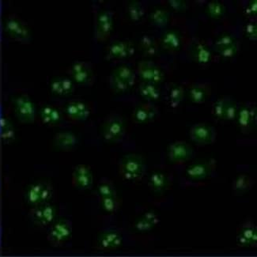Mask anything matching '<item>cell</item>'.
Segmentation results:
<instances>
[{
	"label": "cell",
	"mask_w": 257,
	"mask_h": 257,
	"mask_svg": "<svg viewBox=\"0 0 257 257\" xmlns=\"http://www.w3.org/2000/svg\"><path fill=\"white\" fill-rule=\"evenodd\" d=\"M168 4L174 12L177 13H184L188 9V4L184 0H169Z\"/></svg>",
	"instance_id": "obj_34"
},
{
	"label": "cell",
	"mask_w": 257,
	"mask_h": 257,
	"mask_svg": "<svg viewBox=\"0 0 257 257\" xmlns=\"http://www.w3.org/2000/svg\"><path fill=\"white\" fill-rule=\"evenodd\" d=\"M65 112L70 119L76 121H84L90 115V109L88 104L83 101H72L67 103Z\"/></svg>",
	"instance_id": "obj_13"
},
{
	"label": "cell",
	"mask_w": 257,
	"mask_h": 257,
	"mask_svg": "<svg viewBox=\"0 0 257 257\" xmlns=\"http://www.w3.org/2000/svg\"><path fill=\"white\" fill-rule=\"evenodd\" d=\"M188 98L195 104L205 102L207 97V90L205 86L201 84H194L188 89Z\"/></svg>",
	"instance_id": "obj_22"
},
{
	"label": "cell",
	"mask_w": 257,
	"mask_h": 257,
	"mask_svg": "<svg viewBox=\"0 0 257 257\" xmlns=\"http://www.w3.org/2000/svg\"><path fill=\"white\" fill-rule=\"evenodd\" d=\"M103 208L105 211H113L114 208L116 207V202L114 197H104L102 198V201H101Z\"/></svg>",
	"instance_id": "obj_39"
},
{
	"label": "cell",
	"mask_w": 257,
	"mask_h": 257,
	"mask_svg": "<svg viewBox=\"0 0 257 257\" xmlns=\"http://www.w3.org/2000/svg\"><path fill=\"white\" fill-rule=\"evenodd\" d=\"M256 107L250 106L248 104H242L237 108V124L240 130L244 133H248L253 128L256 123Z\"/></svg>",
	"instance_id": "obj_10"
},
{
	"label": "cell",
	"mask_w": 257,
	"mask_h": 257,
	"mask_svg": "<svg viewBox=\"0 0 257 257\" xmlns=\"http://www.w3.org/2000/svg\"><path fill=\"white\" fill-rule=\"evenodd\" d=\"M98 193L101 197H114L115 190L113 187L109 183L104 182L100 184L98 186Z\"/></svg>",
	"instance_id": "obj_35"
},
{
	"label": "cell",
	"mask_w": 257,
	"mask_h": 257,
	"mask_svg": "<svg viewBox=\"0 0 257 257\" xmlns=\"http://www.w3.org/2000/svg\"><path fill=\"white\" fill-rule=\"evenodd\" d=\"M159 114V111L150 103H141L133 110V120L136 123L144 124L154 121Z\"/></svg>",
	"instance_id": "obj_11"
},
{
	"label": "cell",
	"mask_w": 257,
	"mask_h": 257,
	"mask_svg": "<svg viewBox=\"0 0 257 257\" xmlns=\"http://www.w3.org/2000/svg\"><path fill=\"white\" fill-rule=\"evenodd\" d=\"M2 12H3L2 2H1V1H0V16H1V15H2Z\"/></svg>",
	"instance_id": "obj_44"
},
{
	"label": "cell",
	"mask_w": 257,
	"mask_h": 257,
	"mask_svg": "<svg viewBox=\"0 0 257 257\" xmlns=\"http://www.w3.org/2000/svg\"><path fill=\"white\" fill-rule=\"evenodd\" d=\"M237 51H238V47H237V44H235V45H230V46L218 49L216 52H218L220 56H222L223 58L230 59L236 56V55L237 54Z\"/></svg>",
	"instance_id": "obj_32"
},
{
	"label": "cell",
	"mask_w": 257,
	"mask_h": 257,
	"mask_svg": "<svg viewBox=\"0 0 257 257\" xmlns=\"http://www.w3.org/2000/svg\"><path fill=\"white\" fill-rule=\"evenodd\" d=\"M225 97L218 98L213 104L212 114L218 119H224L225 112Z\"/></svg>",
	"instance_id": "obj_31"
},
{
	"label": "cell",
	"mask_w": 257,
	"mask_h": 257,
	"mask_svg": "<svg viewBox=\"0 0 257 257\" xmlns=\"http://www.w3.org/2000/svg\"><path fill=\"white\" fill-rule=\"evenodd\" d=\"M161 45L165 50L169 52H177L181 49V35L176 30H167L162 34Z\"/></svg>",
	"instance_id": "obj_17"
},
{
	"label": "cell",
	"mask_w": 257,
	"mask_h": 257,
	"mask_svg": "<svg viewBox=\"0 0 257 257\" xmlns=\"http://www.w3.org/2000/svg\"><path fill=\"white\" fill-rule=\"evenodd\" d=\"M41 117L44 123L53 126L60 123L62 115L58 108L52 104H46L41 109Z\"/></svg>",
	"instance_id": "obj_18"
},
{
	"label": "cell",
	"mask_w": 257,
	"mask_h": 257,
	"mask_svg": "<svg viewBox=\"0 0 257 257\" xmlns=\"http://www.w3.org/2000/svg\"><path fill=\"white\" fill-rule=\"evenodd\" d=\"M73 182L78 188L82 189L89 188L93 184V173L89 166L78 165L73 171Z\"/></svg>",
	"instance_id": "obj_15"
},
{
	"label": "cell",
	"mask_w": 257,
	"mask_h": 257,
	"mask_svg": "<svg viewBox=\"0 0 257 257\" xmlns=\"http://www.w3.org/2000/svg\"><path fill=\"white\" fill-rule=\"evenodd\" d=\"M235 44H237V40L233 34H229V33H223V34L218 36L217 39L214 41V48L215 50H218V49L230 46V45H235Z\"/></svg>",
	"instance_id": "obj_28"
},
{
	"label": "cell",
	"mask_w": 257,
	"mask_h": 257,
	"mask_svg": "<svg viewBox=\"0 0 257 257\" xmlns=\"http://www.w3.org/2000/svg\"><path fill=\"white\" fill-rule=\"evenodd\" d=\"M139 93L144 100L158 101L161 97V91L158 85L142 82L139 86Z\"/></svg>",
	"instance_id": "obj_20"
},
{
	"label": "cell",
	"mask_w": 257,
	"mask_h": 257,
	"mask_svg": "<svg viewBox=\"0 0 257 257\" xmlns=\"http://www.w3.org/2000/svg\"><path fill=\"white\" fill-rule=\"evenodd\" d=\"M50 90L54 95L67 97L71 95L75 91V83L71 78L56 77L51 81Z\"/></svg>",
	"instance_id": "obj_14"
},
{
	"label": "cell",
	"mask_w": 257,
	"mask_h": 257,
	"mask_svg": "<svg viewBox=\"0 0 257 257\" xmlns=\"http://www.w3.org/2000/svg\"><path fill=\"white\" fill-rule=\"evenodd\" d=\"M76 136L71 132L59 133L55 138V144L60 149L67 150L72 148L76 144Z\"/></svg>",
	"instance_id": "obj_23"
},
{
	"label": "cell",
	"mask_w": 257,
	"mask_h": 257,
	"mask_svg": "<svg viewBox=\"0 0 257 257\" xmlns=\"http://www.w3.org/2000/svg\"><path fill=\"white\" fill-rule=\"evenodd\" d=\"M237 103L233 99L225 97V112H224V120H233L236 119L237 113Z\"/></svg>",
	"instance_id": "obj_29"
},
{
	"label": "cell",
	"mask_w": 257,
	"mask_h": 257,
	"mask_svg": "<svg viewBox=\"0 0 257 257\" xmlns=\"http://www.w3.org/2000/svg\"><path fill=\"white\" fill-rule=\"evenodd\" d=\"M113 15L109 11L102 10L97 13L94 27V38L99 42L106 41L113 30Z\"/></svg>",
	"instance_id": "obj_5"
},
{
	"label": "cell",
	"mask_w": 257,
	"mask_h": 257,
	"mask_svg": "<svg viewBox=\"0 0 257 257\" xmlns=\"http://www.w3.org/2000/svg\"><path fill=\"white\" fill-rule=\"evenodd\" d=\"M137 74L142 82L159 85L164 82L165 73L151 60H141L137 64Z\"/></svg>",
	"instance_id": "obj_4"
},
{
	"label": "cell",
	"mask_w": 257,
	"mask_h": 257,
	"mask_svg": "<svg viewBox=\"0 0 257 257\" xmlns=\"http://www.w3.org/2000/svg\"><path fill=\"white\" fill-rule=\"evenodd\" d=\"M191 140L198 145H208L214 143L216 133L214 127L205 123L193 125L189 131Z\"/></svg>",
	"instance_id": "obj_6"
},
{
	"label": "cell",
	"mask_w": 257,
	"mask_h": 257,
	"mask_svg": "<svg viewBox=\"0 0 257 257\" xmlns=\"http://www.w3.org/2000/svg\"><path fill=\"white\" fill-rule=\"evenodd\" d=\"M126 133V122L117 114L110 115L103 123L101 134L105 141L115 144L122 140Z\"/></svg>",
	"instance_id": "obj_3"
},
{
	"label": "cell",
	"mask_w": 257,
	"mask_h": 257,
	"mask_svg": "<svg viewBox=\"0 0 257 257\" xmlns=\"http://www.w3.org/2000/svg\"><path fill=\"white\" fill-rule=\"evenodd\" d=\"M206 13L209 18L212 19H220L223 17L225 13V8L222 3L218 0H213L209 2L206 8Z\"/></svg>",
	"instance_id": "obj_27"
},
{
	"label": "cell",
	"mask_w": 257,
	"mask_h": 257,
	"mask_svg": "<svg viewBox=\"0 0 257 257\" xmlns=\"http://www.w3.org/2000/svg\"><path fill=\"white\" fill-rule=\"evenodd\" d=\"M136 72L129 66H118L111 72L109 86L116 93H124L132 89L136 83Z\"/></svg>",
	"instance_id": "obj_1"
},
{
	"label": "cell",
	"mask_w": 257,
	"mask_h": 257,
	"mask_svg": "<svg viewBox=\"0 0 257 257\" xmlns=\"http://www.w3.org/2000/svg\"><path fill=\"white\" fill-rule=\"evenodd\" d=\"M193 154V149L186 142L176 141L172 143L167 148L169 160L172 163L180 164L187 162L191 159Z\"/></svg>",
	"instance_id": "obj_9"
},
{
	"label": "cell",
	"mask_w": 257,
	"mask_h": 257,
	"mask_svg": "<svg viewBox=\"0 0 257 257\" xmlns=\"http://www.w3.org/2000/svg\"><path fill=\"white\" fill-rule=\"evenodd\" d=\"M4 127H5V119L4 117V113H3V108L0 104V136H2L4 133Z\"/></svg>",
	"instance_id": "obj_41"
},
{
	"label": "cell",
	"mask_w": 257,
	"mask_h": 257,
	"mask_svg": "<svg viewBox=\"0 0 257 257\" xmlns=\"http://www.w3.org/2000/svg\"><path fill=\"white\" fill-rule=\"evenodd\" d=\"M146 170L145 161L141 155L128 154L119 162V172L127 181H136L144 176Z\"/></svg>",
	"instance_id": "obj_2"
},
{
	"label": "cell",
	"mask_w": 257,
	"mask_h": 257,
	"mask_svg": "<svg viewBox=\"0 0 257 257\" xmlns=\"http://www.w3.org/2000/svg\"><path fill=\"white\" fill-rule=\"evenodd\" d=\"M255 239V231L252 226H248L243 229L242 233H240V240L242 243L249 242L250 240Z\"/></svg>",
	"instance_id": "obj_38"
},
{
	"label": "cell",
	"mask_w": 257,
	"mask_h": 257,
	"mask_svg": "<svg viewBox=\"0 0 257 257\" xmlns=\"http://www.w3.org/2000/svg\"><path fill=\"white\" fill-rule=\"evenodd\" d=\"M214 162L199 161L194 162L186 170V176L192 180H203L211 175L214 170Z\"/></svg>",
	"instance_id": "obj_12"
},
{
	"label": "cell",
	"mask_w": 257,
	"mask_h": 257,
	"mask_svg": "<svg viewBox=\"0 0 257 257\" xmlns=\"http://www.w3.org/2000/svg\"><path fill=\"white\" fill-rule=\"evenodd\" d=\"M185 97V89L179 84H172L170 89V103L172 108L179 106Z\"/></svg>",
	"instance_id": "obj_26"
},
{
	"label": "cell",
	"mask_w": 257,
	"mask_h": 257,
	"mask_svg": "<svg viewBox=\"0 0 257 257\" xmlns=\"http://www.w3.org/2000/svg\"><path fill=\"white\" fill-rule=\"evenodd\" d=\"M157 42L153 37L151 35H144L140 38V43H139V47L141 52L148 49L150 47L156 45Z\"/></svg>",
	"instance_id": "obj_37"
},
{
	"label": "cell",
	"mask_w": 257,
	"mask_h": 257,
	"mask_svg": "<svg viewBox=\"0 0 257 257\" xmlns=\"http://www.w3.org/2000/svg\"><path fill=\"white\" fill-rule=\"evenodd\" d=\"M3 38V26L0 23V41H2Z\"/></svg>",
	"instance_id": "obj_43"
},
{
	"label": "cell",
	"mask_w": 257,
	"mask_h": 257,
	"mask_svg": "<svg viewBox=\"0 0 257 257\" xmlns=\"http://www.w3.org/2000/svg\"><path fill=\"white\" fill-rule=\"evenodd\" d=\"M250 185L249 177L246 174H240L235 178L233 181V189L237 192L247 190Z\"/></svg>",
	"instance_id": "obj_30"
},
{
	"label": "cell",
	"mask_w": 257,
	"mask_h": 257,
	"mask_svg": "<svg viewBox=\"0 0 257 257\" xmlns=\"http://www.w3.org/2000/svg\"><path fill=\"white\" fill-rule=\"evenodd\" d=\"M136 49L133 42L127 40H117L110 44L107 49L108 60H123L133 56Z\"/></svg>",
	"instance_id": "obj_8"
},
{
	"label": "cell",
	"mask_w": 257,
	"mask_h": 257,
	"mask_svg": "<svg viewBox=\"0 0 257 257\" xmlns=\"http://www.w3.org/2000/svg\"><path fill=\"white\" fill-rule=\"evenodd\" d=\"M8 30L18 37H24L26 34V30L23 28V26L20 23L15 22V21H12L11 23H9Z\"/></svg>",
	"instance_id": "obj_36"
},
{
	"label": "cell",
	"mask_w": 257,
	"mask_h": 257,
	"mask_svg": "<svg viewBox=\"0 0 257 257\" xmlns=\"http://www.w3.org/2000/svg\"><path fill=\"white\" fill-rule=\"evenodd\" d=\"M127 15L129 20L133 23H138L144 18V9L141 3L136 0H132L127 5Z\"/></svg>",
	"instance_id": "obj_24"
},
{
	"label": "cell",
	"mask_w": 257,
	"mask_h": 257,
	"mask_svg": "<svg viewBox=\"0 0 257 257\" xmlns=\"http://www.w3.org/2000/svg\"><path fill=\"white\" fill-rule=\"evenodd\" d=\"M190 56L198 64H205L211 61L212 53L205 44L196 42L191 46Z\"/></svg>",
	"instance_id": "obj_16"
},
{
	"label": "cell",
	"mask_w": 257,
	"mask_h": 257,
	"mask_svg": "<svg viewBox=\"0 0 257 257\" xmlns=\"http://www.w3.org/2000/svg\"><path fill=\"white\" fill-rule=\"evenodd\" d=\"M149 184L152 190L157 192H162L167 187V176L161 171L153 172L150 177Z\"/></svg>",
	"instance_id": "obj_25"
},
{
	"label": "cell",
	"mask_w": 257,
	"mask_h": 257,
	"mask_svg": "<svg viewBox=\"0 0 257 257\" xmlns=\"http://www.w3.org/2000/svg\"><path fill=\"white\" fill-rule=\"evenodd\" d=\"M71 80L80 86H90L93 82V71L91 66L86 62L76 61L71 65Z\"/></svg>",
	"instance_id": "obj_7"
},
{
	"label": "cell",
	"mask_w": 257,
	"mask_h": 257,
	"mask_svg": "<svg viewBox=\"0 0 257 257\" xmlns=\"http://www.w3.org/2000/svg\"><path fill=\"white\" fill-rule=\"evenodd\" d=\"M244 33L246 38L251 41H257V24L255 22L247 23L244 27Z\"/></svg>",
	"instance_id": "obj_33"
},
{
	"label": "cell",
	"mask_w": 257,
	"mask_h": 257,
	"mask_svg": "<svg viewBox=\"0 0 257 257\" xmlns=\"http://www.w3.org/2000/svg\"><path fill=\"white\" fill-rule=\"evenodd\" d=\"M18 112L23 119L31 121L35 116L36 108L33 101L28 97H23L18 99Z\"/></svg>",
	"instance_id": "obj_19"
},
{
	"label": "cell",
	"mask_w": 257,
	"mask_h": 257,
	"mask_svg": "<svg viewBox=\"0 0 257 257\" xmlns=\"http://www.w3.org/2000/svg\"><path fill=\"white\" fill-rule=\"evenodd\" d=\"M245 15L249 17H255L257 15V1L256 0H251L250 1L248 6L246 7Z\"/></svg>",
	"instance_id": "obj_40"
},
{
	"label": "cell",
	"mask_w": 257,
	"mask_h": 257,
	"mask_svg": "<svg viewBox=\"0 0 257 257\" xmlns=\"http://www.w3.org/2000/svg\"><path fill=\"white\" fill-rule=\"evenodd\" d=\"M3 241V227L2 224L0 222V246L2 244Z\"/></svg>",
	"instance_id": "obj_42"
},
{
	"label": "cell",
	"mask_w": 257,
	"mask_h": 257,
	"mask_svg": "<svg viewBox=\"0 0 257 257\" xmlns=\"http://www.w3.org/2000/svg\"><path fill=\"white\" fill-rule=\"evenodd\" d=\"M170 19V12L162 8H155L149 15L150 23L151 25L159 28H163L167 26Z\"/></svg>",
	"instance_id": "obj_21"
}]
</instances>
